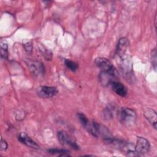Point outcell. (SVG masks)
I'll return each instance as SVG.
<instances>
[{
  "instance_id": "cell-17",
  "label": "cell",
  "mask_w": 157,
  "mask_h": 157,
  "mask_svg": "<svg viewBox=\"0 0 157 157\" xmlns=\"http://www.w3.org/2000/svg\"><path fill=\"white\" fill-rule=\"evenodd\" d=\"M8 147V144L7 143V142L4 140L2 138H1V150H6L7 148Z\"/></svg>"
},
{
  "instance_id": "cell-7",
  "label": "cell",
  "mask_w": 157,
  "mask_h": 157,
  "mask_svg": "<svg viewBox=\"0 0 157 157\" xmlns=\"http://www.w3.org/2000/svg\"><path fill=\"white\" fill-rule=\"evenodd\" d=\"M129 41L126 37H121L119 39L115 51V55L120 56L129 51Z\"/></svg>"
},
{
  "instance_id": "cell-14",
  "label": "cell",
  "mask_w": 157,
  "mask_h": 157,
  "mask_svg": "<svg viewBox=\"0 0 157 157\" xmlns=\"http://www.w3.org/2000/svg\"><path fill=\"white\" fill-rule=\"evenodd\" d=\"M64 64L66 66V67L72 71H75L78 67V64L75 62L71 61L70 59H65Z\"/></svg>"
},
{
  "instance_id": "cell-6",
  "label": "cell",
  "mask_w": 157,
  "mask_h": 157,
  "mask_svg": "<svg viewBox=\"0 0 157 157\" xmlns=\"http://www.w3.org/2000/svg\"><path fill=\"white\" fill-rule=\"evenodd\" d=\"M94 63L101 72H109L115 69L111 62L105 58L98 57L96 58Z\"/></svg>"
},
{
  "instance_id": "cell-2",
  "label": "cell",
  "mask_w": 157,
  "mask_h": 157,
  "mask_svg": "<svg viewBox=\"0 0 157 157\" xmlns=\"http://www.w3.org/2000/svg\"><path fill=\"white\" fill-rule=\"evenodd\" d=\"M137 120L136 112L128 107H123L120 111V121L127 128L133 127Z\"/></svg>"
},
{
  "instance_id": "cell-12",
  "label": "cell",
  "mask_w": 157,
  "mask_h": 157,
  "mask_svg": "<svg viewBox=\"0 0 157 157\" xmlns=\"http://www.w3.org/2000/svg\"><path fill=\"white\" fill-rule=\"evenodd\" d=\"M1 57L2 59H6L8 57V46L5 40H1L0 42Z\"/></svg>"
},
{
  "instance_id": "cell-15",
  "label": "cell",
  "mask_w": 157,
  "mask_h": 157,
  "mask_svg": "<svg viewBox=\"0 0 157 157\" xmlns=\"http://www.w3.org/2000/svg\"><path fill=\"white\" fill-rule=\"evenodd\" d=\"M151 63H152L153 67L155 69H156V48H155L151 51Z\"/></svg>"
},
{
  "instance_id": "cell-13",
  "label": "cell",
  "mask_w": 157,
  "mask_h": 157,
  "mask_svg": "<svg viewBox=\"0 0 157 157\" xmlns=\"http://www.w3.org/2000/svg\"><path fill=\"white\" fill-rule=\"evenodd\" d=\"M48 152L49 153L53 155H57L61 156H69V151L64 150V149H58V148H51L48 150Z\"/></svg>"
},
{
  "instance_id": "cell-18",
  "label": "cell",
  "mask_w": 157,
  "mask_h": 157,
  "mask_svg": "<svg viewBox=\"0 0 157 157\" xmlns=\"http://www.w3.org/2000/svg\"><path fill=\"white\" fill-rule=\"evenodd\" d=\"M156 15H155V21H156ZM156 22H155V28H156Z\"/></svg>"
},
{
  "instance_id": "cell-9",
  "label": "cell",
  "mask_w": 157,
  "mask_h": 157,
  "mask_svg": "<svg viewBox=\"0 0 157 157\" xmlns=\"http://www.w3.org/2000/svg\"><path fill=\"white\" fill-rule=\"evenodd\" d=\"M144 116L151 126L156 129V112L153 109L147 107L144 110Z\"/></svg>"
},
{
  "instance_id": "cell-11",
  "label": "cell",
  "mask_w": 157,
  "mask_h": 157,
  "mask_svg": "<svg viewBox=\"0 0 157 157\" xmlns=\"http://www.w3.org/2000/svg\"><path fill=\"white\" fill-rule=\"evenodd\" d=\"M39 94L44 98H51L55 96L58 90L55 87L49 86H42L40 88Z\"/></svg>"
},
{
  "instance_id": "cell-8",
  "label": "cell",
  "mask_w": 157,
  "mask_h": 157,
  "mask_svg": "<svg viewBox=\"0 0 157 157\" xmlns=\"http://www.w3.org/2000/svg\"><path fill=\"white\" fill-rule=\"evenodd\" d=\"M18 140L25 145L34 149H39V146L25 132H20L18 136Z\"/></svg>"
},
{
  "instance_id": "cell-3",
  "label": "cell",
  "mask_w": 157,
  "mask_h": 157,
  "mask_svg": "<svg viewBox=\"0 0 157 157\" xmlns=\"http://www.w3.org/2000/svg\"><path fill=\"white\" fill-rule=\"evenodd\" d=\"M25 62L29 71L34 76L40 77L44 75L45 73V67L41 62L29 59L26 60Z\"/></svg>"
},
{
  "instance_id": "cell-4",
  "label": "cell",
  "mask_w": 157,
  "mask_h": 157,
  "mask_svg": "<svg viewBox=\"0 0 157 157\" xmlns=\"http://www.w3.org/2000/svg\"><path fill=\"white\" fill-rule=\"evenodd\" d=\"M150 148V144L147 139L143 137H137L134 150L139 156L148 153Z\"/></svg>"
},
{
  "instance_id": "cell-10",
  "label": "cell",
  "mask_w": 157,
  "mask_h": 157,
  "mask_svg": "<svg viewBox=\"0 0 157 157\" xmlns=\"http://www.w3.org/2000/svg\"><path fill=\"white\" fill-rule=\"evenodd\" d=\"M110 85H111L113 91L117 94H118L121 97H124L126 96V94L128 93V91H127L126 86L123 84L115 80V81L112 82L110 83Z\"/></svg>"
},
{
  "instance_id": "cell-16",
  "label": "cell",
  "mask_w": 157,
  "mask_h": 157,
  "mask_svg": "<svg viewBox=\"0 0 157 157\" xmlns=\"http://www.w3.org/2000/svg\"><path fill=\"white\" fill-rule=\"evenodd\" d=\"M24 47H25V50L29 53H31V52H32V48H33V45H32V43L30 41H28V42L25 43L24 44Z\"/></svg>"
},
{
  "instance_id": "cell-1",
  "label": "cell",
  "mask_w": 157,
  "mask_h": 157,
  "mask_svg": "<svg viewBox=\"0 0 157 157\" xmlns=\"http://www.w3.org/2000/svg\"><path fill=\"white\" fill-rule=\"evenodd\" d=\"M117 59H118L119 67L122 73L124 74L127 80H132V78H133L132 62L129 52L120 56H118Z\"/></svg>"
},
{
  "instance_id": "cell-5",
  "label": "cell",
  "mask_w": 157,
  "mask_h": 157,
  "mask_svg": "<svg viewBox=\"0 0 157 157\" xmlns=\"http://www.w3.org/2000/svg\"><path fill=\"white\" fill-rule=\"evenodd\" d=\"M57 137L59 142L63 145H67L75 150H78L79 146L74 140L72 139L65 131H59L57 133Z\"/></svg>"
}]
</instances>
